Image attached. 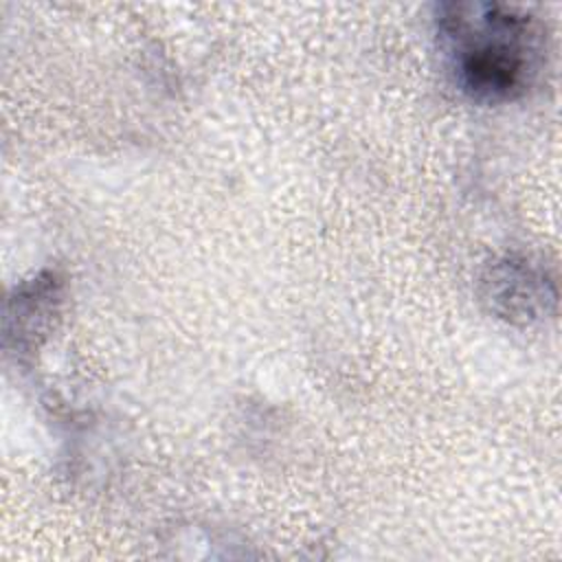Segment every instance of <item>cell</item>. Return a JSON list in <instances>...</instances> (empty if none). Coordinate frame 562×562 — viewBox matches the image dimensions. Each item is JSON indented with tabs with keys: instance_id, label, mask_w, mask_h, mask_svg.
<instances>
[{
	"instance_id": "cell-1",
	"label": "cell",
	"mask_w": 562,
	"mask_h": 562,
	"mask_svg": "<svg viewBox=\"0 0 562 562\" xmlns=\"http://www.w3.org/2000/svg\"><path fill=\"white\" fill-rule=\"evenodd\" d=\"M435 29L457 86L483 103L522 97L544 64V29L531 13L501 2H448Z\"/></svg>"
},
{
	"instance_id": "cell-2",
	"label": "cell",
	"mask_w": 562,
	"mask_h": 562,
	"mask_svg": "<svg viewBox=\"0 0 562 562\" xmlns=\"http://www.w3.org/2000/svg\"><path fill=\"white\" fill-rule=\"evenodd\" d=\"M483 301L505 321L533 323L553 310L555 285L549 274L527 259L505 257L494 261L483 277Z\"/></svg>"
}]
</instances>
